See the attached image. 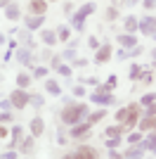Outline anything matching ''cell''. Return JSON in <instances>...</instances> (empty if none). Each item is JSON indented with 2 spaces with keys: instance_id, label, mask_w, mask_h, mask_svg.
<instances>
[{
  "instance_id": "1",
  "label": "cell",
  "mask_w": 156,
  "mask_h": 159,
  "mask_svg": "<svg viewBox=\"0 0 156 159\" xmlns=\"http://www.w3.org/2000/svg\"><path fill=\"white\" fill-rule=\"evenodd\" d=\"M137 116H140V105L137 102H132V105H128V107H123V109L116 112V121L123 124V126H135Z\"/></svg>"
},
{
  "instance_id": "2",
  "label": "cell",
  "mask_w": 156,
  "mask_h": 159,
  "mask_svg": "<svg viewBox=\"0 0 156 159\" xmlns=\"http://www.w3.org/2000/svg\"><path fill=\"white\" fill-rule=\"evenodd\" d=\"M85 112H88V107L85 105H76V107H66L64 112H62V121L64 124H78V121L85 116Z\"/></svg>"
},
{
  "instance_id": "3",
  "label": "cell",
  "mask_w": 156,
  "mask_h": 159,
  "mask_svg": "<svg viewBox=\"0 0 156 159\" xmlns=\"http://www.w3.org/2000/svg\"><path fill=\"white\" fill-rule=\"evenodd\" d=\"M90 98H92V102H97V105H111V102H114V95H111L109 83H106V86H97Z\"/></svg>"
},
{
  "instance_id": "4",
  "label": "cell",
  "mask_w": 156,
  "mask_h": 159,
  "mask_svg": "<svg viewBox=\"0 0 156 159\" xmlns=\"http://www.w3.org/2000/svg\"><path fill=\"white\" fill-rule=\"evenodd\" d=\"M92 12H95V5H92V2L83 5V7H80V10H78V12L71 17V24L78 29V31H80V29H83V21H85V17H88V14H92Z\"/></svg>"
},
{
  "instance_id": "5",
  "label": "cell",
  "mask_w": 156,
  "mask_h": 159,
  "mask_svg": "<svg viewBox=\"0 0 156 159\" xmlns=\"http://www.w3.org/2000/svg\"><path fill=\"white\" fill-rule=\"evenodd\" d=\"M12 107H17V109H24L26 105H28V102H31V95L28 93H24V88H19V90H14L12 93Z\"/></svg>"
},
{
  "instance_id": "6",
  "label": "cell",
  "mask_w": 156,
  "mask_h": 159,
  "mask_svg": "<svg viewBox=\"0 0 156 159\" xmlns=\"http://www.w3.org/2000/svg\"><path fill=\"white\" fill-rule=\"evenodd\" d=\"M71 138H88V135H90V124H73V128L71 131Z\"/></svg>"
},
{
  "instance_id": "7",
  "label": "cell",
  "mask_w": 156,
  "mask_h": 159,
  "mask_svg": "<svg viewBox=\"0 0 156 159\" xmlns=\"http://www.w3.org/2000/svg\"><path fill=\"white\" fill-rule=\"evenodd\" d=\"M140 31H142L144 36L156 33V19H154V17H144V19L140 21Z\"/></svg>"
},
{
  "instance_id": "8",
  "label": "cell",
  "mask_w": 156,
  "mask_h": 159,
  "mask_svg": "<svg viewBox=\"0 0 156 159\" xmlns=\"http://www.w3.org/2000/svg\"><path fill=\"white\" fill-rule=\"evenodd\" d=\"M76 159H97V150H92V147H78V152L71 154Z\"/></svg>"
},
{
  "instance_id": "9",
  "label": "cell",
  "mask_w": 156,
  "mask_h": 159,
  "mask_svg": "<svg viewBox=\"0 0 156 159\" xmlns=\"http://www.w3.org/2000/svg\"><path fill=\"white\" fill-rule=\"evenodd\" d=\"M109 57H111V45H102L97 50V55H95V62L104 64V62H109Z\"/></svg>"
},
{
  "instance_id": "10",
  "label": "cell",
  "mask_w": 156,
  "mask_h": 159,
  "mask_svg": "<svg viewBox=\"0 0 156 159\" xmlns=\"http://www.w3.org/2000/svg\"><path fill=\"white\" fill-rule=\"evenodd\" d=\"M43 131H45V124H43L40 116H36V119L31 121V135H33V138H38V135H43Z\"/></svg>"
},
{
  "instance_id": "11",
  "label": "cell",
  "mask_w": 156,
  "mask_h": 159,
  "mask_svg": "<svg viewBox=\"0 0 156 159\" xmlns=\"http://www.w3.org/2000/svg\"><path fill=\"white\" fill-rule=\"evenodd\" d=\"M45 10H47L45 0H31V12L33 14H45Z\"/></svg>"
},
{
  "instance_id": "12",
  "label": "cell",
  "mask_w": 156,
  "mask_h": 159,
  "mask_svg": "<svg viewBox=\"0 0 156 159\" xmlns=\"http://www.w3.org/2000/svg\"><path fill=\"white\" fill-rule=\"evenodd\" d=\"M43 14H33V17H26V26L28 29H40V24H43Z\"/></svg>"
},
{
  "instance_id": "13",
  "label": "cell",
  "mask_w": 156,
  "mask_h": 159,
  "mask_svg": "<svg viewBox=\"0 0 156 159\" xmlns=\"http://www.w3.org/2000/svg\"><path fill=\"white\" fill-rule=\"evenodd\" d=\"M118 43H121L123 48H135V45H137L132 33H123V36H118Z\"/></svg>"
},
{
  "instance_id": "14",
  "label": "cell",
  "mask_w": 156,
  "mask_h": 159,
  "mask_svg": "<svg viewBox=\"0 0 156 159\" xmlns=\"http://www.w3.org/2000/svg\"><path fill=\"white\" fill-rule=\"evenodd\" d=\"M19 14H21L19 5H7V10H5V17H7V19H19Z\"/></svg>"
},
{
  "instance_id": "15",
  "label": "cell",
  "mask_w": 156,
  "mask_h": 159,
  "mask_svg": "<svg viewBox=\"0 0 156 159\" xmlns=\"http://www.w3.org/2000/svg\"><path fill=\"white\" fill-rule=\"evenodd\" d=\"M40 38H43V43H47V45H54V43H57V33L45 29V31L40 33Z\"/></svg>"
},
{
  "instance_id": "16",
  "label": "cell",
  "mask_w": 156,
  "mask_h": 159,
  "mask_svg": "<svg viewBox=\"0 0 156 159\" xmlns=\"http://www.w3.org/2000/svg\"><path fill=\"white\" fill-rule=\"evenodd\" d=\"M137 29H140V24H137L135 17H125V31L132 33V31H137Z\"/></svg>"
},
{
  "instance_id": "17",
  "label": "cell",
  "mask_w": 156,
  "mask_h": 159,
  "mask_svg": "<svg viewBox=\"0 0 156 159\" xmlns=\"http://www.w3.org/2000/svg\"><path fill=\"white\" fill-rule=\"evenodd\" d=\"M140 126H142V131H151V128L156 131V114H154V116H149V119H144Z\"/></svg>"
},
{
  "instance_id": "18",
  "label": "cell",
  "mask_w": 156,
  "mask_h": 159,
  "mask_svg": "<svg viewBox=\"0 0 156 159\" xmlns=\"http://www.w3.org/2000/svg\"><path fill=\"white\" fill-rule=\"evenodd\" d=\"M45 88H47V93H52V95H59V93H62V88H59L57 81H47Z\"/></svg>"
},
{
  "instance_id": "19",
  "label": "cell",
  "mask_w": 156,
  "mask_h": 159,
  "mask_svg": "<svg viewBox=\"0 0 156 159\" xmlns=\"http://www.w3.org/2000/svg\"><path fill=\"white\" fill-rule=\"evenodd\" d=\"M17 57H19V62L21 64H31V52H28V50H19V52H17Z\"/></svg>"
},
{
  "instance_id": "20",
  "label": "cell",
  "mask_w": 156,
  "mask_h": 159,
  "mask_svg": "<svg viewBox=\"0 0 156 159\" xmlns=\"http://www.w3.org/2000/svg\"><path fill=\"white\" fill-rule=\"evenodd\" d=\"M21 152H24V154H31L33 152V138H26L24 143H21Z\"/></svg>"
},
{
  "instance_id": "21",
  "label": "cell",
  "mask_w": 156,
  "mask_h": 159,
  "mask_svg": "<svg viewBox=\"0 0 156 159\" xmlns=\"http://www.w3.org/2000/svg\"><path fill=\"white\" fill-rule=\"evenodd\" d=\"M10 133H12V147H17V143H19V138H21V128L14 126V128H10Z\"/></svg>"
},
{
  "instance_id": "22",
  "label": "cell",
  "mask_w": 156,
  "mask_h": 159,
  "mask_svg": "<svg viewBox=\"0 0 156 159\" xmlns=\"http://www.w3.org/2000/svg\"><path fill=\"white\" fill-rule=\"evenodd\" d=\"M28 83H31V76H26V74H19V76H17V86L19 88H26Z\"/></svg>"
},
{
  "instance_id": "23",
  "label": "cell",
  "mask_w": 156,
  "mask_h": 159,
  "mask_svg": "<svg viewBox=\"0 0 156 159\" xmlns=\"http://www.w3.org/2000/svg\"><path fill=\"white\" fill-rule=\"evenodd\" d=\"M69 33H71V31H69V26H59L57 38H59V40H69Z\"/></svg>"
},
{
  "instance_id": "24",
  "label": "cell",
  "mask_w": 156,
  "mask_h": 159,
  "mask_svg": "<svg viewBox=\"0 0 156 159\" xmlns=\"http://www.w3.org/2000/svg\"><path fill=\"white\" fill-rule=\"evenodd\" d=\"M144 147H147V150H151V152L156 154V135H151V138L144 143Z\"/></svg>"
},
{
  "instance_id": "25",
  "label": "cell",
  "mask_w": 156,
  "mask_h": 159,
  "mask_svg": "<svg viewBox=\"0 0 156 159\" xmlns=\"http://www.w3.org/2000/svg\"><path fill=\"white\" fill-rule=\"evenodd\" d=\"M140 76H142V69H140L137 64H132V69H130V79L135 81V79H140Z\"/></svg>"
},
{
  "instance_id": "26",
  "label": "cell",
  "mask_w": 156,
  "mask_h": 159,
  "mask_svg": "<svg viewBox=\"0 0 156 159\" xmlns=\"http://www.w3.org/2000/svg\"><path fill=\"white\" fill-rule=\"evenodd\" d=\"M118 133H121V128L109 126V128H106V138H118Z\"/></svg>"
},
{
  "instance_id": "27",
  "label": "cell",
  "mask_w": 156,
  "mask_h": 159,
  "mask_svg": "<svg viewBox=\"0 0 156 159\" xmlns=\"http://www.w3.org/2000/svg\"><path fill=\"white\" fill-rule=\"evenodd\" d=\"M57 69H59V74H62V76H71V66H66V64H59Z\"/></svg>"
},
{
  "instance_id": "28",
  "label": "cell",
  "mask_w": 156,
  "mask_h": 159,
  "mask_svg": "<svg viewBox=\"0 0 156 159\" xmlns=\"http://www.w3.org/2000/svg\"><path fill=\"white\" fill-rule=\"evenodd\" d=\"M118 17V12H116V7H109V10H106V19L109 21H114Z\"/></svg>"
},
{
  "instance_id": "29",
  "label": "cell",
  "mask_w": 156,
  "mask_h": 159,
  "mask_svg": "<svg viewBox=\"0 0 156 159\" xmlns=\"http://www.w3.org/2000/svg\"><path fill=\"white\" fill-rule=\"evenodd\" d=\"M118 143H121V138H109V140H106V147L114 150V147H118Z\"/></svg>"
},
{
  "instance_id": "30",
  "label": "cell",
  "mask_w": 156,
  "mask_h": 159,
  "mask_svg": "<svg viewBox=\"0 0 156 159\" xmlns=\"http://www.w3.org/2000/svg\"><path fill=\"white\" fill-rule=\"evenodd\" d=\"M125 157H142V150H135V147H132V150L125 152Z\"/></svg>"
},
{
  "instance_id": "31",
  "label": "cell",
  "mask_w": 156,
  "mask_h": 159,
  "mask_svg": "<svg viewBox=\"0 0 156 159\" xmlns=\"http://www.w3.org/2000/svg\"><path fill=\"white\" fill-rule=\"evenodd\" d=\"M156 114V102H151V105H147V116H154Z\"/></svg>"
},
{
  "instance_id": "32",
  "label": "cell",
  "mask_w": 156,
  "mask_h": 159,
  "mask_svg": "<svg viewBox=\"0 0 156 159\" xmlns=\"http://www.w3.org/2000/svg\"><path fill=\"white\" fill-rule=\"evenodd\" d=\"M130 143H132V145H135V143H140V140H142V135H140V133H130Z\"/></svg>"
},
{
  "instance_id": "33",
  "label": "cell",
  "mask_w": 156,
  "mask_h": 159,
  "mask_svg": "<svg viewBox=\"0 0 156 159\" xmlns=\"http://www.w3.org/2000/svg\"><path fill=\"white\" fill-rule=\"evenodd\" d=\"M33 74H36V76L40 79V76H45V74H47V69H45V66H38V69H36Z\"/></svg>"
},
{
  "instance_id": "34",
  "label": "cell",
  "mask_w": 156,
  "mask_h": 159,
  "mask_svg": "<svg viewBox=\"0 0 156 159\" xmlns=\"http://www.w3.org/2000/svg\"><path fill=\"white\" fill-rule=\"evenodd\" d=\"M151 102H154V95H144V98H142V105H151Z\"/></svg>"
},
{
  "instance_id": "35",
  "label": "cell",
  "mask_w": 156,
  "mask_h": 159,
  "mask_svg": "<svg viewBox=\"0 0 156 159\" xmlns=\"http://www.w3.org/2000/svg\"><path fill=\"white\" fill-rule=\"evenodd\" d=\"M31 102L36 107H43V98H40V95H36V98H31Z\"/></svg>"
},
{
  "instance_id": "36",
  "label": "cell",
  "mask_w": 156,
  "mask_h": 159,
  "mask_svg": "<svg viewBox=\"0 0 156 159\" xmlns=\"http://www.w3.org/2000/svg\"><path fill=\"white\" fill-rule=\"evenodd\" d=\"M99 119H104V112H95L90 116V121H99Z\"/></svg>"
},
{
  "instance_id": "37",
  "label": "cell",
  "mask_w": 156,
  "mask_h": 159,
  "mask_svg": "<svg viewBox=\"0 0 156 159\" xmlns=\"http://www.w3.org/2000/svg\"><path fill=\"white\" fill-rule=\"evenodd\" d=\"M0 107H2V109H10V107H12V100H2V102H0Z\"/></svg>"
},
{
  "instance_id": "38",
  "label": "cell",
  "mask_w": 156,
  "mask_h": 159,
  "mask_svg": "<svg viewBox=\"0 0 156 159\" xmlns=\"http://www.w3.org/2000/svg\"><path fill=\"white\" fill-rule=\"evenodd\" d=\"M64 57H66V60H76V52H73V50H66Z\"/></svg>"
},
{
  "instance_id": "39",
  "label": "cell",
  "mask_w": 156,
  "mask_h": 159,
  "mask_svg": "<svg viewBox=\"0 0 156 159\" xmlns=\"http://www.w3.org/2000/svg\"><path fill=\"white\" fill-rule=\"evenodd\" d=\"M17 157V152H14V150H10V152H5V159H14Z\"/></svg>"
},
{
  "instance_id": "40",
  "label": "cell",
  "mask_w": 156,
  "mask_h": 159,
  "mask_svg": "<svg viewBox=\"0 0 156 159\" xmlns=\"http://www.w3.org/2000/svg\"><path fill=\"white\" fill-rule=\"evenodd\" d=\"M154 2H156V0H144V7H147V10H151V7H154Z\"/></svg>"
},
{
  "instance_id": "41",
  "label": "cell",
  "mask_w": 156,
  "mask_h": 159,
  "mask_svg": "<svg viewBox=\"0 0 156 159\" xmlns=\"http://www.w3.org/2000/svg\"><path fill=\"white\" fill-rule=\"evenodd\" d=\"M7 133H10V131H7L5 126H0V138H7Z\"/></svg>"
},
{
  "instance_id": "42",
  "label": "cell",
  "mask_w": 156,
  "mask_h": 159,
  "mask_svg": "<svg viewBox=\"0 0 156 159\" xmlns=\"http://www.w3.org/2000/svg\"><path fill=\"white\" fill-rule=\"evenodd\" d=\"M40 57H43V60H50L52 52H50V50H45V52H40Z\"/></svg>"
},
{
  "instance_id": "43",
  "label": "cell",
  "mask_w": 156,
  "mask_h": 159,
  "mask_svg": "<svg viewBox=\"0 0 156 159\" xmlns=\"http://www.w3.org/2000/svg\"><path fill=\"white\" fill-rule=\"evenodd\" d=\"M83 93H85V90H83L80 86H76V88H73V95H83Z\"/></svg>"
},
{
  "instance_id": "44",
  "label": "cell",
  "mask_w": 156,
  "mask_h": 159,
  "mask_svg": "<svg viewBox=\"0 0 156 159\" xmlns=\"http://www.w3.org/2000/svg\"><path fill=\"white\" fill-rule=\"evenodd\" d=\"M121 2H123V5H135L137 0H121Z\"/></svg>"
},
{
  "instance_id": "45",
  "label": "cell",
  "mask_w": 156,
  "mask_h": 159,
  "mask_svg": "<svg viewBox=\"0 0 156 159\" xmlns=\"http://www.w3.org/2000/svg\"><path fill=\"white\" fill-rule=\"evenodd\" d=\"M0 5H10V0H0Z\"/></svg>"
},
{
  "instance_id": "46",
  "label": "cell",
  "mask_w": 156,
  "mask_h": 159,
  "mask_svg": "<svg viewBox=\"0 0 156 159\" xmlns=\"http://www.w3.org/2000/svg\"><path fill=\"white\" fill-rule=\"evenodd\" d=\"M2 38H5V36H2V33H0V43H2Z\"/></svg>"
},
{
  "instance_id": "47",
  "label": "cell",
  "mask_w": 156,
  "mask_h": 159,
  "mask_svg": "<svg viewBox=\"0 0 156 159\" xmlns=\"http://www.w3.org/2000/svg\"><path fill=\"white\" fill-rule=\"evenodd\" d=\"M154 57H156V52H154Z\"/></svg>"
}]
</instances>
